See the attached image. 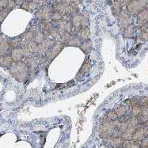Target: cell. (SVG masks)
Instances as JSON below:
<instances>
[{"mask_svg":"<svg viewBox=\"0 0 148 148\" xmlns=\"http://www.w3.org/2000/svg\"><path fill=\"white\" fill-rule=\"evenodd\" d=\"M138 121L140 124H146L148 121V108L147 107H142V112L140 115L137 117Z\"/></svg>","mask_w":148,"mask_h":148,"instance_id":"20","label":"cell"},{"mask_svg":"<svg viewBox=\"0 0 148 148\" xmlns=\"http://www.w3.org/2000/svg\"><path fill=\"white\" fill-rule=\"evenodd\" d=\"M61 34L62 33L59 31L56 27H53L51 29V32H50V34H49V36H51V39L56 40V41H60L61 39Z\"/></svg>","mask_w":148,"mask_h":148,"instance_id":"26","label":"cell"},{"mask_svg":"<svg viewBox=\"0 0 148 148\" xmlns=\"http://www.w3.org/2000/svg\"><path fill=\"white\" fill-rule=\"evenodd\" d=\"M10 75L14 77L18 82H25L29 76V70L27 64L23 61L13 62L8 68Z\"/></svg>","mask_w":148,"mask_h":148,"instance_id":"1","label":"cell"},{"mask_svg":"<svg viewBox=\"0 0 148 148\" xmlns=\"http://www.w3.org/2000/svg\"><path fill=\"white\" fill-rule=\"evenodd\" d=\"M148 136V127L146 125H139L135 132L133 133L132 140L133 142L139 143Z\"/></svg>","mask_w":148,"mask_h":148,"instance_id":"6","label":"cell"},{"mask_svg":"<svg viewBox=\"0 0 148 148\" xmlns=\"http://www.w3.org/2000/svg\"><path fill=\"white\" fill-rule=\"evenodd\" d=\"M47 1H48V0H47Z\"/></svg>","mask_w":148,"mask_h":148,"instance_id":"50","label":"cell"},{"mask_svg":"<svg viewBox=\"0 0 148 148\" xmlns=\"http://www.w3.org/2000/svg\"><path fill=\"white\" fill-rule=\"evenodd\" d=\"M21 49L24 57H29V56H32L33 55H36V49H37V44L36 42H34V40L25 43V44L21 45Z\"/></svg>","mask_w":148,"mask_h":148,"instance_id":"5","label":"cell"},{"mask_svg":"<svg viewBox=\"0 0 148 148\" xmlns=\"http://www.w3.org/2000/svg\"><path fill=\"white\" fill-rule=\"evenodd\" d=\"M140 146H141V147L142 148L148 147V136H146L145 138L140 142Z\"/></svg>","mask_w":148,"mask_h":148,"instance_id":"39","label":"cell"},{"mask_svg":"<svg viewBox=\"0 0 148 148\" xmlns=\"http://www.w3.org/2000/svg\"><path fill=\"white\" fill-rule=\"evenodd\" d=\"M71 37H72V34H71V33H68V32H64V33L61 34L60 41L61 42L64 43V44H65V45H66V43L69 41Z\"/></svg>","mask_w":148,"mask_h":148,"instance_id":"30","label":"cell"},{"mask_svg":"<svg viewBox=\"0 0 148 148\" xmlns=\"http://www.w3.org/2000/svg\"><path fill=\"white\" fill-rule=\"evenodd\" d=\"M10 57L12 58L14 62H18V61H21V60L24 58L22 51H21V48H15V49H12L10 51Z\"/></svg>","mask_w":148,"mask_h":148,"instance_id":"15","label":"cell"},{"mask_svg":"<svg viewBox=\"0 0 148 148\" xmlns=\"http://www.w3.org/2000/svg\"><path fill=\"white\" fill-rule=\"evenodd\" d=\"M134 33H135L134 27H133L132 25H130V26L124 29V36L125 37H127V38H130V37H132L133 35H134Z\"/></svg>","mask_w":148,"mask_h":148,"instance_id":"29","label":"cell"},{"mask_svg":"<svg viewBox=\"0 0 148 148\" xmlns=\"http://www.w3.org/2000/svg\"><path fill=\"white\" fill-rule=\"evenodd\" d=\"M91 67V62L89 58H86V60L83 62L81 68L79 69V71L77 73V75L75 76V79L77 81H82L84 79L85 76L86 75V73L90 71Z\"/></svg>","mask_w":148,"mask_h":148,"instance_id":"8","label":"cell"},{"mask_svg":"<svg viewBox=\"0 0 148 148\" xmlns=\"http://www.w3.org/2000/svg\"><path fill=\"white\" fill-rule=\"evenodd\" d=\"M116 112V115H117L118 118L121 117V116H125L127 114V107L125 105H121L118 107H116L115 109H114Z\"/></svg>","mask_w":148,"mask_h":148,"instance_id":"25","label":"cell"},{"mask_svg":"<svg viewBox=\"0 0 148 148\" xmlns=\"http://www.w3.org/2000/svg\"><path fill=\"white\" fill-rule=\"evenodd\" d=\"M39 23H38V28L46 36H49L50 32H51V29L53 28V25L49 21H45V20H39Z\"/></svg>","mask_w":148,"mask_h":148,"instance_id":"10","label":"cell"},{"mask_svg":"<svg viewBox=\"0 0 148 148\" xmlns=\"http://www.w3.org/2000/svg\"><path fill=\"white\" fill-rule=\"evenodd\" d=\"M122 11V6L117 2L112 4V12L116 16H118Z\"/></svg>","mask_w":148,"mask_h":148,"instance_id":"31","label":"cell"},{"mask_svg":"<svg viewBox=\"0 0 148 148\" xmlns=\"http://www.w3.org/2000/svg\"><path fill=\"white\" fill-rule=\"evenodd\" d=\"M82 40L79 39L78 36H72L68 42L66 44V46H70V47H79Z\"/></svg>","mask_w":148,"mask_h":148,"instance_id":"24","label":"cell"},{"mask_svg":"<svg viewBox=\"0 0 148 148\" xmlns=\"http://www.w3.org/2000/svg\"><path fill=\"white\" fill-rule=\"evenodd\" d=\"M79 48L84 52L85 54L89 55L92 51V49H93V44H92L90 39L85 40H82V42L79 45Z\"/></svg>","mask_w":148,"mask_h":148,"instance_id":"16","label":"cell"},{"mask_svg":"<svg viewBox=\"0 0 148 148\" xmlns=\"http://www.w3.org/2000/svg\"><path fill=\"white\" fill-rule=\"evenodd\" d=\"M90 20V14L88 11H83L81 14V26L82 28H88Z\"/></svg>","mask_w":148,"mask_h":148,"instance_id":"23","label":"cell"},{"mask_svg":"<svg viewBox=\"0 0 148 148\" xmlns=\"http://www.w3.org/2000/svg\"><path fill=\"white\" fill-rule=\"evenodd\" d=\"M27 2H31V1H33V0H26Z\"/></svg>","mask_w":148,"mask_h":148,"instance_id":"47","label":"cell"},{"mask_svg":"<svg viewBox=\"0 0 148 148\" xmlns=\"http://www.w3.org/2000/svg\"><path fill=\"white\" fill-rule=\"evenodd\" d=\"M146 1H147V2H148V0H146Z\"/></svg>","mask_w":148,"mask_h":148,"instance_id":"49","label":"cell"},{"mask_svg":"<svg viewBox=\"0 0 148 148\" xmlns=\"http://www.w3.org/2000/svg\"><path fill=\"white\" fill-rule=\"evenodd\" d=\"M62 17L63 15L60 14V13L56 12V11H55L53 10V12L51 13V20H52L55 22H58V21H60V20H62Z\"/></svg>","mask_w":148,"mask_h":148,"instance_id":"33","label":"cell"},{"mask_svg":"<svg viewBox=\"0 0 148 148\" xmlns=\"http://www.w3.org/2000/svg\"><path fill=\"white\" fill-rule=\"evenodd\" d=\"M65 46H66L65 44L61 42V41H56L54 43V45L51 46V48L45 53V56L47 58V60L49 62L53 60L60 53L61 51L64 49Z\"/></svg>","mask_w":148,"mask_h":148,"instance_id":"3","label":"cell"},{"mask_svg":"<svg viewBox=\"0 0 148 148\" xmlns=\"http://www.w3.org/2000/svg\"><path fill=\"white\" fill-rule=\"evenodd\" d=\"M70 4V3H69ZM69 4L66 3H55L52 6H53V10L56 12L60 13L62 15L64 14H68V6Z\"/></svg>","mask_w":148,"mask_h":148,"instance_id":"13","label":"cell"},{"mask_svg":"<svg viewBox=\"0 0 148 148\" xmlns=\"http://www.w3.org/2000/svg\"><path fill=\"white\" fill-rule=\"evenodd\" d=\"M82 0H71V3H72L75 6H79V4L82 3Z\"/></svg>","mask_w":148,"mask_h":148,"instance_id":"43","label":"cell"},{"mask_svg":"<svg viewBox=\"0 0 148 148\" xmlns=\"http://www.w3.org/2000/svg\"><path fill=\"white\" fill-rule=\"evenodd\" d=\"M79 38L81 40H85L89 39V37L90 36V32L88 28H82L81 30L77 33Z\"/></svg>","mask_w":148,"mask_h":148,"instance_id":"22","label":"cell"},{"mask_svg":"<svg viewBox=\"0 0 148 148\" xmlns=\"http://www.w3.org/2000/svg\"><path fill=\"white\" fill-rule=\"evenodd\" d=\"M46 37H47V36L44 34V33H42V32L39 29V30L36 31V33H35L33 40H34V42H36V44L38 45V44H40L41 42H43Z\"/></svg>","mask_w":148,"mask_h":148,"instance_id":"27","label":"cell"},{"mask_svg":"<svg viewBox=\"0 0 148 148\" xmlns=\"http://www.w3.org/2000/svg\"><path fill=\"white\" fill-rule=\"evenodd\" d=\"M118 20H119L120 25L124 29L132 25V15L127 12V10H122L121 14L118 15Z\"/></svg>","mask_w":148,"mask_h":148,"instance_id":"9","label":"cell"},{"mask_svg":"<svg viewBox=\"0 0 148 148\" xmlns=\"http://www.w3.org/2000/svg\"><path fill=\"white\" fill-rule=\"evenodd\" d=\"M17 6L15 1L14 0H7V5H6V8L10 10H12Z\"/></svg>","mask_w":148,"mask_h":148,"instance_id":"38","label":"cell"},{"mask_svg":"<svg viewBox=\"0 0 148 148\" xmlns=\"http://www.w3.org/2000/svg\"><path fill=\"white\" fill-rule=\"evenodd\" d=\"M147 3V2L146 0H132V2L127 6V12L131 15H137L140 10L145 8Z\"/></svg>","mask_w":148,"mask_h":148,"instance_id":"4","label":"cell"},{"mask_svg":"<svg viewBox=\"0 0 148 148\" xmlns=\"http://www.w3.org/2000/svg\"><path fill=\"white\" fill-rule=\"evenodd\" d=\"M137 21L140 25H145L148 22V10L146 8L140 10L137 14Z\"/></svg>","mask_w":148,"mask_h":148,"instance_id":"14","label":"cell"},{"mask_svg":"<svg viewBox=\"0 0 148 148\" xmlns=\"http://www.w3.org/2000/svg\"><path fill=\"white\" fill-rule=\"evenodd\" d=\"M106 116L109 118V121H116L117 120V115H116V112L114 109H112V110H109L108 113H107V115Z\"/></svg>","mask_w":148,"mask_h":148,"instance_id":"34","label":"cell"},{"mask_svg":"<svg viewBox=\"0 0 148 148\" xmlns=\"http://www.w3.org/2000/svg\"><path fill=\"white\" fill-rule=\"evenodd\" d=\"M132 2V0H117V3H120L121 6H127Z\"/></svg>","mask_w":148,"mask_h":148,"instance_id":"40","label":"cell"},{"mask_svg":"<svg viewBox=\"0 0 148 148\" xmlns=\"http://www.w3.org/2000/svg\"><path fill=\"white\" fill-rule=\"evenodd\" d=\"M1 34H2V33H1V29H0V35H1Z\"/></svg>","mask_w":148,"mask_h":148,"instance_id":"48","label":"cell"},{"mask_svg":"<svg viewBox=\"0 0 148 148\" xmlns=\"http://www.w3.org/2000/svg\"><path fill=\"white\" fill-rule=\"evenodd\" d=\"M139 39L143 41L148 40V28H146L144 30H143L139 34Z\"/></svg>","mask_w":148,"mask_h":148,"instance_id":"36","label":"cell"},{"mask_svg":"<svg viewBox=\"0 0 148 148\" xmlns=\"http://www.w3.org/2000/svg\"><path fill=\"white\" fill-rule=\"evenodd\" d=\"M3 51H2V49H1V48H0V56H3Z\"/></svg>","mask_w":148,"mask_h":148,"instance_id":"45","label":"cell"},{"mask_svg":"<svg viewBox=\"0 0 148 148\" xmlns=\"http://www.w3.org/2000/svg\"><path fill=\"white\" fill-rule=\"evenodd\" d=\"M7 0H0V10L6 8Z\"/></svg>","mask_w":148,"mask_h":148,"instance_id":"41","label":"cell"},{"mask_svg":"<svg viewBox=\"0 0 148 148\" xmlns=\"http://www.w3.org/2000/svg\"><path fill=\"white\" fill-rule=\"evenodd\" d=\"M25 64H27L29 70V75H35L36 70H37V67H38V64L36 62V59L33 57V56L26 57Z\"/></svg>","mask_w":148,"mask_h":148,"instance_id":"11","label":"cell"},{"mask_svg":"<svg viewBox=\"0 0 148 148\" xmlns=\"http://www.w3.org/2000/svg\"><path fill=\"white\" fill-rule=\"evenodd\" d=\"M10 46L11 49H15V48H21V38L20 36L12 37L10 39H8Z\"/></svg>","mask_w":148,"mask_h":148,"instance_id":"21","label":"cell"},{"mask_svg":"<svg viewBox=\"0 0 148 148\" xmlns=\"http://www.w3.org/2000/svg\"><path fill=\"white\" fill-rule=\"evenodd\" d=\"M15 1L16 4H17V6H21V4H23V3L26 1V0H14Z\"/></svg>","mask_w":148,"mask_h":148,"instance_id":"44","label":"cell"},{"mask_svg":"<svg viewBox=\"0 0 148 148\" xmlns=\"http://www.w3.org/2000/svg\"><path fill=\"white\" fill-rule=\"evenodd\" d=\"M12 58L10 57V55L6 54L0 56V66L3 67H6L9 68L10 66L13 64Z\"/></svg>","mask_w":148,"mask_h":148,"instance_id":"18","label":"cell"},{"mask_svg":"<svg viewBox=\"0 0 148 148\" xmlns=\"http://www.w3.org/2000/svg\"><path fill=\"white\" fill-rule=\"evenodd\" d=\"M54 40L51 39V38H49V37H46L43 42L37 45L36 56H38V55H45L47 51L54 45Z\"/></svg>","mask_w":148,"mask_h":148,"instance_id":"7","label":"cell"},{"mask_svg":"<svg viewBox=\"0 0 148 148\" xmlns=\"http://www.w3.org/2000/svg\"><path fill=\"white\" fill-rule=\"evenodd\" d=\"M53 12V6L51 4L47 3L45 6L40 7L36 11V17L39 20L49 21L51 20V13Z\"/></svg>","mask_w":148,"mask_h":148,"instance_id":"2","label":"cell"},{"mask_svg":"<svg viewBox=\"0 0 148 148\" xmlns=\"http://www.w3.org/2000/svg\"><path fill=\"white\" fill-rule=\"evenodd\" d=\"M145 8L148 10V2L147 3V4H146V6H145Z\"/></svg>","mask_w":148,"mask_h":148,"instance_id":"46","label":"cell"},{"mask_svg":"<svg viewBox=\"0 0 148 148\" xmlns=\"http://www.w3.org/2000/svg\"><path fill=\"white\" fill-rule=\"evenodd\" d=\"M10 11H11V10H8L7 8H5V9L0 10V25L3 23V21L5 20V18L7 17V15L9 14Z\"/></svg>","mask_w":148,"mask_h":148,"instance_id":"32","label":"cell"},{"mask_svg":"<svg viewBox=\"0 0 148 148\" xmlns=\"http://www.w3.org/2000/svg\"><path fill=\"white\" fill-rule=\"evenodd\" d=\"M73 26L71 21H67L64 24V32H68V33H72Z\"/></svg>","mask_w":148,"mask_h":148,"instance_id":"37","label":"cell"},{"mask_svg":"<svg viewBox=\"0 0 148 148\" xmlns=\"http://www.w3.org/2000/svg\"><path fill=\"white\" fill-rule=\"evenodd\" d=\"M141 112H142V106H140V105H137L136 106H133V107L131 108V116L137 118L140 115Z\"/></svg>","mask_w":148,"mask_h":148,"instance_id":"28","label":"cell"},{"mask_svg":"<svg viewBox=\"0 0 148 148\" xmlns=\"http://www.w3.org/2000/svg\"><path fill=\"white\" fill-rule=\"evenodd\" d=\"M139 105L142 107H147L148 108V97L147 96H143L139 98Z\"/></svg>","mask_w":148,"mask_h":148,"instance_id":"35","label":"cell"},{"mask_svg":"<svg viewBox=\"0 0 148 148\" xmlns=\"http://www.w3.org/2000/svg\"><path fill=\"white\" fill-rule=\"evenodd\" d=\"M71 22L72 24L73 31H75V33H78L81 30V15L79 14H76L75 15L71 16Z\"/></svg>","mask_w":148,"mask_h":148,"instance_id":"12","label":"cell"},{"mask_svg":"<svg viewBox=\"0 0 148 148\" xmlns=\"http://www.w3.org/2000/svg\"><path fill=\"white\" fill-rule=\"evenodd\" d=\"M55 3H66V4H69L71 3V0H54Z\"/></svg>","mask_w":148,"mask_h":148,"instance_id":"42","label":"cell"},{"mask_svg":"<svg viewBox=\"0 0 148 148\" xmlns=\"http://www.w3.org/2000/svg\"><path fill=\"white\" fill-rule=\"evenodd\" d=\"M34 35H35V33H33L29 29H26L25 33L20 35L21 38V45L25 44V43L29 42V41H33L34 39Z\"/></svg>","mask_w":148,"mask_h":148,"instance_id":"19","label":"cell"},{"mask_svg":"<svg viewBox=\"0 0 148 148\" xmlns=\"http://www.w3.org/2000/svg\"><path fill=\"white\" fill-rule=\"evenodd\" d=\"M20 7L21 9L26 10V11H29V12H34V11H36L37 10L39 9L38 6L36 5L34 1H31V2L25 1L23 4H21Z\"/></svg>","mask_w":148,"mask_h":148,"instance_id":"17","label":"cell"},{"mask_svg":"<svg viewBox=\"0 0 148 148\" xmlns=\"http://www.w3.org/2000/svg\"><path fill=\"white\" fill-rule=\"evenodd\" d=\"M147 148H148V147H147Z\"/></svg>","mask_w":148,"mask_h":148,"instance_id":"51","label":"cell"}]
</instances>
